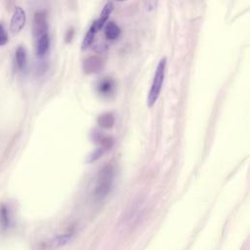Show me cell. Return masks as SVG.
I'll list each match as a JSON object with an SVG mask.
<instances>
[{"label": "cell", "mask_w": 250, "mask_h": 250, "mask_svg": "<svg viewBox=\"0 0 250 250\" xmlns=\"http://www.w3.org/2000/svg\"><path fill=\"white\" fill-rule=\"evenodd\" d=\"M114 179V170L111 164H106L101 170L95 191V197L98 200H103L109 194Z\"/></svg>", "instance_id": "1"}, {"label": "cell", "mask_w": 250, "mask_h": 250, "mask_svg": "<svg viewBox=\"0 0 250 250\" xmlns=\"http://www.w3.org/2000/svg\"><path fill=\"white\" fill-rule=\"evenodd\" d=\"M165 66H166V58H162L160 60V62L156 68L153 82L151 85V89H150V92L147 97V106L148 107H152L157 103V101L160 97L164 75H165Z\"/></svg>", "instance_id": "2"}, {"label": "cell", "mask_w": 250, "mask_h": 250, "mask_svg": "<svg viewBox=\"0 0 250 250\" xmlns=\"http://www.w3.org/2000/svg\"><path fill=\"white\" fill-rule=\"evenodd\" d=\"M33 36L36 38L41 37L42 35L48 33V23L47 15L45 12L38 11L34 14L33 25H32Z\"/></svg>", "instance_id": "3"}, {"label": "cell", "mask_w": 250, "mask_h": 250, "mask_svg": "<svg viewBox=\"0 0 250 250\" xmlns=\"http://www.w3.org/2000/svg\"><path fill=\"white\" fill-rule=\"evenodd\" d=\"M27 23V15L22 7H16L10 23V29L13 33H19Z\"/></svg>", "instance_id": "4"}, {"label": "cell", "mask_w": 250, "mask_h": 250, "mask_svg": "<svg viewBox=\"0 0 250 250\" xmlns=\"http://www.w3.org/2000/svg\"><path fill=\"white\" fill-rule=\"evenodd\" d=\"M103 66V61L101 58L97 56L89 57L85 59L84 63H83V69H84L86 74H95L102 70Z\"/></svg>", "instance_id": "5"}, {"label": "cell", "mask_w": 250, "mask_h": 250, "mask_svg": "<svg viewBox=\"0 0 250 250\" xmlns=\"http://www.w3.org/2000/svg\"><path fill=\"white\" fill-rule=\"evenodd\" d=\"M113 9H114V6H113L112 2H107L104 5L100 18L93 23V25L95 26V28L97 29L98 31H100L104 27V25L107 24V21L111 15V13L113 12Z\"/></svg>", "instance_id": "6"}, {"label": "cell", "mask_w": 250, "mask_h": 250, "mask_svg": "<svg viewBox=\"0 0 250 250\" xmlns=\"http://www.w3.org/2000/svg\"><path fill=\"white\" fill-rule=\"evenodd\" d=\"M115 90V83L111 78H103L98 85L99 93L103 97H109Z\"/></svg>", "instance_id": "7"}, {"label": "cell", "mask_w": 250, "mask_h": 250, "mask_svg": "<svg viewBox=\"0 0 250 250\" xmlns=\"http://www.w3.org/2000/svg\"><path fill=\"white\" fill-rule=\"evenodd\" d=\"M15 59H16V64L18 69L21 71L25 70L28 63V54L24 46H19L17 48L16 54H15Z\"/></svg>", "instance_id": "8"}, {"label": "cell", "mask_w": 250, "mask_h": 250, "mask_svg": "<svg viewBox=\"0 0 250 250\" xmlns=\"http://www.w3.org/2000/svg\"><path fill=\"white\" fill-rule=\"evenodd\" d=\"M10 226V213L5 204H0V231H6Z\"/></svg>", "instance_id": "9"}, {"label": "cell", "mask_w": 250, "mask_h": 250, "mask_svg": "<svg viewBox=\"0 0 250 250\" xmlns=\"http://www.w3.org/2000/svg\"><path fill=\"white\" fill-rule=\"evenodd\" d=\"M50 48V37L49 34L46 33L38 38L37 45H36V54L39 58H42L45 56V54L48 52Z\"/></svg>", "instance_id": "10"}, {"label": "cell", "mask_w": 250, "mask_h": 250, "mask_svg": "<svg viewBox=\"0 0 250 250\" xmlns=\"http://www.w3.org/2000/svg\"><path fill=\"white\" fill-rule=\"evenodd\" d=\"M104 33H105V37L107 40L113 41V40H116L120 36L121 29L114 22H109L105 26Z\"/></svg>", "instance_id": "11"}, {"label": "cell", "mask_w": 250, "mask_h": 250, "mask_svg": "<svg viewBox=\"0 0 250 250\" xmlns=\"http://www.w3.org/2000/svg\"><path fill=\"white\" fill-rule=\"evenodd\" d=\"M98 124L103 129H111L115 124V117L112 113H104L102 114L98 118Z\"/></svg>", "instance_id": "12"}, {"label": "cell", "mask_w": 250, "mask_h": 250, "mask_svg": "<svg viewBox=\"0 0 250 250\" xmlns=\"http://www.w3.org/2000/svg\"><path fill=\"white\" fill-rule=\"evenodd\" d=\"M97 32H98L97 29L95 28L94 25H92L91 28L89 29L88 32L86 33V35L84 37V40H83V42H82V49L83 50L88 49L94 43V40H95Z\"/></svg>", "instance_id": "13"}, {"label": "cell", "mask_w": 250, "mask_h": 250, "mask_svg": "<svg viewBox=\"0 0 250 250\" xmlns=\"http://www.w3.org/2000/svg\"><path fill=\"white\" fill-rule=\"evenodd\" d=\"M100 143L102 148L105 151V150H109L113 147L114 145V139L111 136H105V137H102L100 138Z\"/></svg>", "instance_id": "14"}, {"label": "cell", "mask_w": 250, "mask_h": 250, "mask_svg": "<svg viewBox=\"0 0 250 250\" xmlns=\"http://www.w3.org/2000/svg\"><path fill=\"white\" fill-rule=\"evenodd\" d=\"M103 153H104V150H103L102 147L97 148L94 152H92V153L88 156V158H87V162H88V163H91V162H96L97 160H99V159L103 155Z\"/></svg>", "instance_id": "15"}, {"label": "cell", "mask_w": 250, "mask_h": 250, "mask_svg": "<svg viewBox=\"0 0 250 250\" xmlns=\"http://www.w3.org/2000/svg\"><path fill=\"white\" fill-rule=\"evenodd\" d=\"M71 234H66V235H58L56 238H55V244L58 245V246H61V245H64L66 244L70 239H71Z\"/></svg>", "instance_id": "16"}, {"label": "cell", "mask_w": 250, "mask_h": 250, "mask_svg": "<svg viewBox=\"0 0 250 250\" xmlns=\"http://www.w3.org/2000/svg\"><path fill=\"white\" fill-rule=\"evenodd\" d=\"M8 43V35L2 25H0V47Z\"/></svg>", "instance_id": "17"}, {"label": "cell", "mask_w": 250, "mask_h": 250, "mask_svg": "<svg viewBox=\"0 0 250 250\" xmlns=\"http://www.w3.org/2000/svg\"><path fill=\"white\" fill-rule=\"evenodd\" d=\"M74 36V29L71 28L67 32H66V36H65V41L66 43H70L73 39Z\"/></svg>", "instance_id": "18"}]
</instances>
